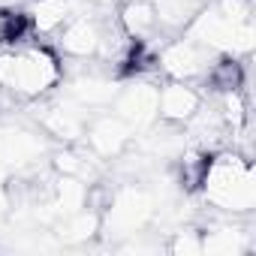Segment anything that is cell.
<instances>
[{
  "label": "cell",
  "mask_w": 256,
  "mask_h": 256,
  "mask_svg": "<svg viewBox=\"0 0 256 256\" xmlns=\"http://www.w3.org/2000/svg\"><path fill=\"white\" fill-rule=\"evenodd\" d=\"M24 12H28L34 36H54L76 16V6L72 0H34Z\"/></svg>",
  "instance_id": "14"
},
{
  "label": "cell",
  "mask_w": 256,
  "mask_h": 256,
  "mask_svg": "<svg viewBox=\"0 0 256 256\" xmlns=\"http://www.w3.org/2000/svg\"><path fill=\"white\" fill-rule=\"evenodd\" d=\"M102 22L94 16L76 12L54 36H58V52L70 60H96L100 46H102Z\"/></svg>",
  "instance_id": "9"
},
{
  "label": "cell",
  "mask_w": 256,
  "mask_h": 256,
  "mask_svg": "<svg viewBox=\"0 0 256 256\" xmlns=\"http://www.w3.org/2000/svg\"><path fill=\"white\" fill-rule=\"evenodd\" d=\"M118 24L133 42H142V46H148L160 34L151 0H124L118 6Z\"/></svg>",
  "instance_id": "13"
},
{
  "label": "cell",
  "mask_w": 256,
  "mask_h": 256,
  "mask_svg": "<svg viewBox=\"0 0 256 256\" xmlns=\"http://www.w3.org/2000/svg\"><path fill=\"white\" fill-rule=\"evenodd\" d=\"M42 154H48V145H46L42 133L22 130V126L0 130V166L4 169H28Z\"/></svg>",
  "instance_id": "12"
},
{
  "label": "cell",
  "mask_w": 256,
  "mask_h": 256,
  "mask_svg": "<svg viewBox=\"0 0 256 256\" xmlns=\"http://www.w3.org/2000/svg\"><path fill=\"white\" fill-rule=\"evenodd\" d=\"M58 241L64 244H84L90 238L100 235V208L88 211H76V214H66V217H58L54 220V232H52Z\"/></svg>",
  "instance_id": "16"
},
{
  "label": "cell",
  "mask_w": 256,
  "mask_h": 256,
  "mask_svg": "<svg viewBox=\"0 0 256 256\" xmlns=\"http://www.w3.org/2000/svg\"><path fill=\"white\" fill-rule=\"evenodd\" d=\"M166 250L175 253V256H199L202 253L199 229H178V232H172V241L166 244Z\"/></svg>",
  "instance_id": "17"
},
{
  "label": "cell",
  "mask_w": 256,
  "mask_h": 256,
  "mask_svg": "<svg viewBox=\"0 0 256 256\" xmlns=\"http://www.w3.org/2000/svg\"><path fill=\"white\" fill-rule=\"evenodd\" d=\"M157 90L160 84L148 82V78H133L130 84H120L108 112H114L120 120L130 124L133 136L145 126H151L157 120Z\"/></svg>",
  "instance_id": "7"
},
{
  "label": "cell",
  "mask_w": 256,
  "mask_h": 256,
  "mask_svg": "<svg viewBox=\"0 0 256 256\" xmlns=\"http://www.w3.org/2000/svg\"><path fill=\"white\" fill-rule=\"evenodd\" d=\"M90 114L94 112H88L84 106H78L76 100L60 94L58 100L46 102V112L40 114V126H42V133L48 139L64 142V145H76L84 136V126H88Z\"/></svg>",
  "instance_id": "8"
},
{
  "label": "cell",
  "mask_w": 256,
  "mask_h": 256,
  "mask_svg": "<svg viewBox=\"0 0 256 256\" xmlns=\"http://www.w3.org/2000/svg\"><path fill=\"white\" fill-rule=\"evenodd\" d=\"M64 88H66L64 94H66L70 100H76L78 106H84L88 112H102V108L112 106V100H114L120 82H118L114 76L100 72V70H82V72H76Z\"/></svg>",
  "instance_id": "10"
},
{
  "label": "cell",
  "mask_w": 256,
  "mask_h": 256,
  "mask_svg": "<svg viewBox=\"0 0 256 256\" xmlns=\"http://www.w3.org/2000/svg\"><path fill=\"white\" fill-rule=\"evenodd\" d=\"M90 4H108V0H90Z\"/></svg>",
  "instance_id": "18"
},
{
  "label": "cell",
  "mask_w": 256,
  "mask_h": 256,
  "mask_svg": "<svg viewBox=\"0 0 256 256\" xmlns=\"http://www.w3.org/2000/svg\"><path fill=\"white\" fill-rule=\"evenodd\" d=\"M199 193L205 205L229 217H247L256 208V172L247 154L220 148L208 154Z\"/></svg>",
  "instance_id": "2"
},
{
  "label": "cell",
  "mask_w": 256,
  "mask_h": 256,
  "mask_svg": "<svg viewBox=\"0 0 256 256\" xmlns=\"http://www.w3.org/2000/svg\"><path fill=\"white\" fill-rule=\"evenodd\" d=\"M205 102V94L193 82H163L157 90V118L169 124H187Z\"/></svg>",
  "instance_id": "11"
},
{
  "label": "cell",
  "mask_w": 256,
  "mask_h": 256,
  "mask_svg": "<svg viewBox=\"0 0 256 256\" xmlns=\"http://www.w3.org/2000/svg\"><path fill=\"white\" fill-rule=\"evenodd\" d=\"M84 145H88V154L94 160H118L133 142V130L130 124L120 120L114 112L102 108L100 114L94 112L88 126H84Z\"/></svg>",
  "instance_id": "6"
},
{
  "label": "cell",
  "mask_w": 256,
  "mask_h": 256,
  "mask_svg": "<svg viewBox=\"0 0 256 256\" xmlns=\"http://www.w3.org/2000/svg\"><path fill=\"white\" fill-rule=\"evenodd\" d=\"M64 78L60 54L48 46L22 42L0 48V90L12 94L16 100L34 102L46 100Z\"/></svg>",
  "instance_id": "3"
},
{
  "label": "cell",
  "mask_w": 256,
  "mask_h": 256,
  "mask_svg": "<svg viewBox=\"0 0 256 256\" xmlns=\"http://www.w3.org/2000/svg\"><path fill=\"white\" fill-rule=\"evenodd\" d=\"M199 235H202V253L211 256H244L250 250V238L238 223H217L211 229H202Z\"/></svg>",
  "instance_id": "15"
},
{
  "label": "cell",
  "mask_w": 256,
  "mask_h": 256,
  "mask_svg": "<svg viewBox=\"0 0 256 256\" xmlns=\"http://www.w3.org/2000/svg\"><path fill=\"white\" fill-rule=\"evenodd\" d=\"M181 34L211 48L214 54L247 58L256 40L250 0H211V4H202Z\"/></svg>",
  "instance_id": "1"
},
{
  "label": "cell",
  "mask_w": 256,
  "mask_h": 256,
  "mask_svg": "<svg viewBox=\"0 0 256 256\" xmlns=\"http://www.w3.org/2000/svg\"><path fill=\"white\" fill-rule=\"evenodd\" d=\"M217 58L220 54H214L211 48L199 46L187 34H178V36H172V40H166L160 46L157 70L166 78H172V82H193V84H199L208 76V70L214 66Z\"/></svg>",
  "instance_id": "5"
},
{
  "label": "cell",
  "mask_w": 256,
  "mask_h": 256,
  "mask_svg": "<svg viewBox=\"0 0 256 256\" xmlns=\"http://www.w3.org/2000/svg\"><path fill=\"white\" fill-rule=\"evenodd\" d=\"M157 208L160 202L154 190H148L145 184H124L112 193L108 205L100 208V235L112 238L142 235L154 223Z\"/></svg>",
  "instance_id": "4"
}]
</instances>
